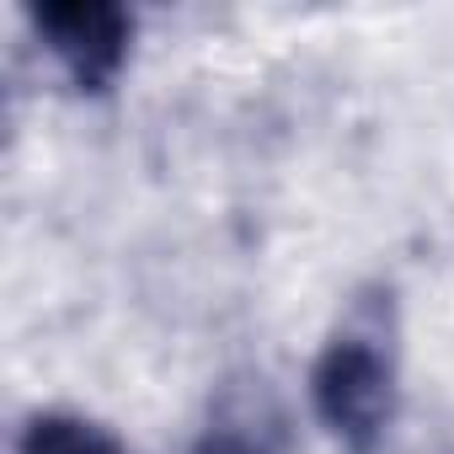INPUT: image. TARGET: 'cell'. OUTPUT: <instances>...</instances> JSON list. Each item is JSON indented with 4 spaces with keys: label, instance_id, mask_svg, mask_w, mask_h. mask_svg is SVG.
I'll list each match as a JSON object with an SVG mask.
<instances>
[{
    "label": "cell",
    "instance_id": "obj_1",
    "mask_svg": "<svg viewBox=\"0 0 454 454\" xmlns=\"http://www.w3.org/2000/svg\"><path fill=\"white\" fill-rule=\"evenodd\" d=\"M310 395H316L321 422L342 443L369 449L385 433L390 406H395V369H390V353L380 348V337L342 332L321 353V364L310 374Z\"/></svg>",
    "mask_w": 454,
    "mask_h": 454
},
{
    "label": "cell",
    "instance_id": "obj_2",
    "mask_svg": "<svg viewBox=\"0 0 454 454\" xmlns=\"http://www.w3.org/2000/svg\"><path fill=\"white\" fill-rule=\"evenodd\" d=\"M38 33L81 86L113 81L129 54V17L118 6H49L38 12Z\"/></svg>",
    "mask_w": 454,
    "mask_h": 454
},
{
    "label": "cell",
    "instance_id": "obj_3",
    "mask_svg": "<svg viewBox=\"0 0 454 454\" xmlns=\"http://www.w3.org/2000/svg\"><path fill=\"white\" fill-rule=\"evenodd\" d=\"M22 454H134V449L86 417H38L27 427Z\"/></svg>",
    "mask_w": 454,
    "mask_h": 454
}]
</instances>
